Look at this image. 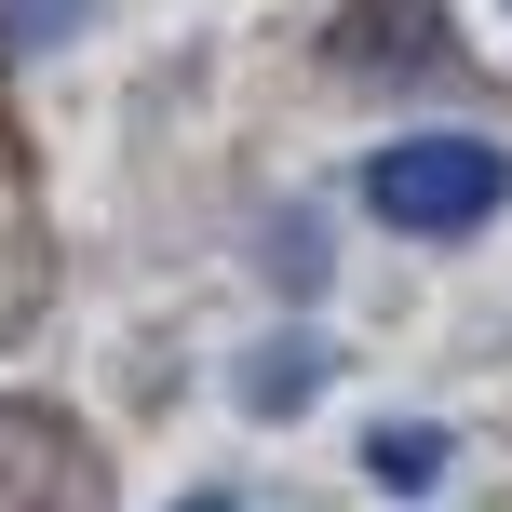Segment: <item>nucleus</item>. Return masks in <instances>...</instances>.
Wrapping results in <instances>:
<instances>
[{
	"label": "nucleus",
	"mask_w": 512,
	"mask_h": 512,
	"mask_svg": "<svg viewBox=\"0 0 512 512\" xmlns=\"http://www.w3.org/2000/svg\"><path fill=\"white\" fill-rule=\"evenodd\" d=\"M176 512H243V499H176Z\"/></svg>",
	"instance_id": "obj_5"
},
{
	"label": "nucleus",
	"mask_w": 512,
	"mask_h": 512,
	"mask_svg": "<svg viewBox=\"0 0 512 512\" xmlns=\"http://www.w3.org/2000/svg\"><path fill=\"white\" fill-rule=\"evenodd\" d=\"M310 391H324V351H310V337H283V351L243 364V405H256V418H297Z\"/></svg>",
	"instance_id": "obj_2"
},
{
	"label": "nucleus",
	"mask_w": 512,
	"mask_h": 512,
	"mask_svg": "<svg viewBox=\"0 0 512 512\" xmlns=\"http://www.w3.org/2000/svg\"><path fill=\"white\" fill-rule=\"evenodd\" d=\"M95 27V0H0V54H54Z\"/></svg>",
	"instance_id": "obj_3"
},
{
	"label": "nucleus",
	"mask_w": 512,
	"mask_h": 512,
	"mask_svg": "<svg viewBox=\"0 0 512 512\" xmlns=\"http://www.w3.org/2000/svg\"><path fill=\"white\" fill-rule=\"evenodd\" d=\"M364 459H378V486H432V472H445V432H418V418H391V432L364 445Z\"/></svg>",
	"instance_id": "obj_4"
},
{
	"label": "nucleus",
	"mask_w": 512,
	"mask_h": 512,
	"mask_svg": "<svg viewBox=\"0 0 512 512\" xmlns=\"http://www.w3.org/2000/svg\"><path fill=\"white\" fill-rule=\"evenodd\" d=\"M499 203H512V149H486V135H391V149H364V216L405 230V243H459Z\"/></svg>",
	"instance_id": "obj_1"
}]
</instances>
